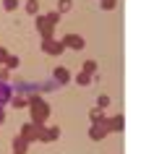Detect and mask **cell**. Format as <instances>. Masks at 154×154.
Instances as JSON below:
<instances>
[{
  "mask_svg": "<svg viewBox=\"0 0 154 154\" xmlns=\"http://www.w3.org/2000/svg\"><path fill=\"white\" fill-rule=\"evenodd\" d=\"M11 97H13V89H11V84H8V81H0V107L8 105Z\"/></svg>",
  "mask_w": 154,
  "mask_h": 154,
  "instance_id": "10",
  "label": "cell"
},
{
  "mask_svg": "<svg viewBox=\"0 0 154 154\" xmlns=\"http://www.w3.org/2000/svg\"><path fill=\"white\" fill-rule=\"evenodd\" d=\"M42 52L45 55H60V52H65V47L57 37H45L42 39Z\"/></svg>",
  "mask_w": 154,
  "mask_h": 154,
  "instance_id": "3",
  "label": "cell"
},
{
  "mask_svg": "<svg viewBox=\"0 0 154 154\" xmlns=\"http://www.w3.org/2000/svg\"><path fill=\"white\" fill-rule=\"evenodd\" d=\"M105 128L107 133H115V131H123V125H125V120H123V115H112V118H105Z\"/></svg>",
  "mask_w": 154,
  "mask_h": 154,
  "instance_id": "8",
  "label": "cell"
},
{
  "mask_svg": "<svg viewBox=\"0 0 154 154\" xmlns=\"http://www.w3.org/2000/svg\"><path fill=\"white\" fill-rule=\"evenodd\" d=\"M97 68H99V65H97V60H86L81 71H84V73H89V76H97Z\"/></svg>",
  "mask_w": 154,
  "mask_h": 154,
  "instance_id": "15",
  "label": "cell"
},
{
  "mask_svg": "<svg viewBox=\"0 0 154 154\" xmlns=\"http://www.w3.org/2000/svg\"><path fill=\"white\" fill-rule=\"evenodd\" d=\"M107 105H110V97H107V94H99V97H97V107H102V110H105Z\"/></svg>",
  "mask_w": 154,
  "mask_h": 154,
  "instance_id": "21",
  "label": "cell"
},
{
  "mask_svg": "<svg viewBox=\"0 0 154 154\" xmlns=\"http://www.w3.org/2000/svg\"><path fill=\"white\" fill-rule=\"evenodd\" d=\"M102 118H105V110H102V107H97V105H94V107H91V110H89V120H91V123H99V120H102Z\"/></svg>",
  "mask_w": 154,
  "mask_h": 154,
  "instance_id": "13",
  "label": "cell"
},
{
  "mask_svg": "<svg viewBox=\"0 0 154 154\" xmlns=\"http://www.w3.org/2000/svg\"><path fill=\"white\" fill-rule=\"evenodd\" d=\"M5 57H8V50H5V47H3V45H0V65L5 63Z\"/></svg>",
  "mask_w": 154,
  "mask_h": 154,
  "instance_id": "24",
  "label": "cell"
},
{
  "mask_svg": "<svg viewBox=\"0 0 154 154\" xmlns=\"http://www.w3.org/2000/svg\"><path fill=\"white\" fill-rule=\"evenodd\" d=\"M52 81H55V86H65V84L71 81V71H68L65 65L52 68Z\"/></svg>",
  "mask_w": 154,
  "mask_h": 154,
  "instance_id": "7",
  "label": "cell"
},
{
  "mask_svg": "<svg viewBox=\"0 0 154 154\" xmlns=\"http://www.w3.org/2000/svg\"><path fill=\"white\" fill-rule=\"evenodd\" d=\"M39 131H42V125H37V123H24V125H21V133H18V136L21 138H26V141H29V144H32V141H39Z\"/></svg>",
  "mask_w": 154,
  "mask_h": 154,
  "instance_id": "4",
  "label": "cell"
},
{
  "mask_svg": "<svg viewBox=\"0 0 154 154\" xmlns=\"http://www.w3.org/2000/svg\"><path fill=\"white\" fill-rule=\"evenodd\" d=\"M71 8H73V0H57V13H60V16L68 13Z\"/></svg>",
  "mask_w": 154,
  "mask_h": 154,
  "instance_id": "16",
  "label": "cell"
},
{
  "mask_svg": "<svg viewBox=\"0 0 154 154\" xmlns=\"http://www.w3.org/2000/svg\"><path fill=\"white\" fill-rule=\"evenodd\" d=\"M99 8H105V11L115 8V0H99Z\"/></svg>",
  "mask_w": 154,
  "mask_h": 154,
  "instance_id": "22",
  "label": "cell"
},
{
  "mask_svg": "<svg viewBox=\"0 0 154 154\" xmlns=\"http://www.w3.org/2000/svg\"><path fill=\"white\" fill-rule=\"evenodd\" d=\"M5 123V112H3V107H0V125Z\"/></svg>",
  "mask_w": 154,
  "mask_h": 154,
  "instance_id": "25",
  "label": "cell"
},
{
  "mask_svg": "<svg viewBox=\"0 0 154 154\" xmlns=\"http://www.w3.org/2000/svg\"><path fill=\"white\" fill-rule=\"evenodd\" d=\"M26 13L37 16V13H39V3H37V0H26Z\"/></svg>",
  "mask_w": 154,
  "mask_h": 154,
  "instance_id": "17",
  "label": "cell"
},
{
  "mask_svg": "<svg viewBox=\"0 0 154 154\" xmlns=\"http://www.w3.org/2000/svg\"><path fill=\"white\" fill-rule=\"evenodd\" d=\"M18 65H21V57H18V55H13V52H8V57H5L3 68H8V71H16Z\"/></svg>",
  "mask_w": 154,
  "mask_h": 154,
  "instance_id": "12",
  "label": "cell"
},
{
  "mask_svg": "<svg viewBox=\"0 0 154 154\" xmlns=\"http://www.w3.org/2000/svg\"><path fill=\"white\" fill-rule=\"evenodd\" d=\"M8 76H11V71H8V68H3V65H0V81H8Z\"/></svg>",
  "mask_w": 154,
  "mask_h": 154,
  "instance_id": "23",
  "label": "cell"
},
{
  "mask_svg": "<svg viewBox=\"0 0 154 154\" xmlns=\"http://www.w3.org/2000/svg\"><path fill=\"white\" fill-rule=\"evenodd\" d=\"M13 154H16V152H13Z\"/></svg>",
  "mask_w": 154,
  "mask_h": 154,
  "instance_id": "26",
  "label": "cell"
},
{
  "mask_svg": "<svg viewBox=\"0 0 154 154\" xmlns=\"http://www.w3.org/2000/svg\"><path fill=\"white\" fill-rule=\"evenodd\" d=\"M91 79H94V76H89V73H76V79H73V81L79 84V86H86V84H91Z\"/></svg>",
  "mask_w": 154,
  "mask_h": 154,
  "instance_id": "14",
  "label": "cell"
},
{
  "mask_svg": "<svg viewBox=\"0 0 154 154\" xmlns=\"http://www.w3.org/2000/svg\"><path fill=\"white\" fill-rule=\"evenodd\" d=\"M11 102H13L16 107H26V102H29V99H26V97H18V94H13V97H11Z\"/></svg>",
  "mask_w": 154,
  "mask_h": 154,
  "instance_id": "19",
  "label": "cell"
},
{
  "mask_svg": "<svg viewBox=\"0 0 154 154\" xmlns=\"http://www.w3.org/2000/svg\"><path fill=\"white\" fill-rule=\"evenodd\" d=\"M102 120H105V118H102ZM91 123V128H89V138L91 141H102V138L107 136V128H105V123Z\"/></svg>",
  "mask_w": 154,
  "mask_h": 154,
  "instance_id": "9",
  "label": "cell"
},
{
  "mask_svg": "<svg viewBox=\"0 0 154 154\" xmlns=\"http://www.w3.org/2000/svg\"><path fill=\"white\" fill-rule=\"evenodd\" d=\"M26 149H29V141L21 136H13V152L16 154H26Z\"/></svg>",
  "mask_w": 154,
  "mask_h": 154,
  "instance_id": "11",
  "label": "cell"
},
{
  "mask_svg": "<svg viewBox=\"0 0 154 154\" xmlns=\"http://www.w3.org/2000/svg\"><path fill=\"white\" fill-rule=\"evenodd\" d=\"M26 107H29V112H32V123H37V125H45V123H47V118H50V105L45 102L42 94L29 97Z\"/></svg>",
  "mask_w": 154,
  "mask_h": 154,
  "instance_id": "1",
  "label": "cell"
},
{
  "mask_svg": "<svg viewBox=\"0 0 154 154\" xmlns=\"http://www.w3.org/2000/svg\"><path fill=\"white\" fill-rule=\"evenodd\" d=\"M45 16H47V21H50L52 26L60 24V13H57V11H50V13H45Z\"/></svg>",
  "mask_w": 154,
  "mask_h": 154,
  "instance_id": "18",
  "label": "cell"
},
{
  "mask_svg": "<svg viewBox=\"0 0 154 154\" xmlns=\"http://www.w3.org/2000/svg\"><path fill=\"white\" fill-rule=\"evenodd\" d=\"M34 29H37V32H39V37L45 39V37H55V29H57V26L50 24L45 13H37V16H34Z\"/></svg>",
  "mask_w": 154,
  "mask_h": 154,
  "instance_id": "2",
  "label": "cell"
},
{
  "mask_svg": "<svg viewBox=\"0 0 154 154\" xmlns=\"http://www.w3.org/2000/svg\"><path fill=\"white\" fill-rule=\"evenodd\" d=\"M60 138V128L57 125H42L39 131V141H45V144H52V141H57Z\"/></svg>",
  "mask_w": 154,
  "mask_h": 154,
  "instance_id": "6",
  "label": "cell"
},
{
  "mask_svg": "<svg viewBox=\"0 0 154 154\" xmlns=\"http://www.w3.org/2000/svg\"><path fill=\"white\" fill-rule=\"evenodd\" d=\"M60 42H63V47H65V50H84V45H86L81 34H73V32L63 34V39H60Z\"/></svg>",
  "mask_w": 154,
  "mask_h": 154,
  "instance_id": "5",
  "label": "cell"
},
{
  "mask_svg": "<svg viewBox=\"0 0 154 154\" xmlns=\"http://www.w3.org/2000/svg\"><path fill=\"white\" fill-rule=\"evenodd\" d=\"M18 5H21L18 0H3V8H5V11H16Z\"/></svg>",
  "mask_w": 154,
  "mask_h": 154,
  "instance_id": "20",
  "label": "cell"
}]
</instances>
